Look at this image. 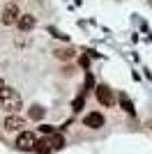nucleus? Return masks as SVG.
Returning <instances> with one entry per match:
<instances>
[{"label": "nucleus", "instance_id": "nucleus-8", "mask_svg": "<svg viewBox=\"0 0 152 154\" xmlns=\"http://www.w3.org/2000/svg\"><path fill=\"white\" fill-rule=\"evenodd\" d=\"M53 55H55L58 60H62V62H69V60H74L76 51H74V48H55Z\"/></svg>", "mask_w": 152, "mask_h": 154}, {"label": "nucleus", "instance_id": "nucleus-9", "mask_svg": "<svg viewBox=\"0 0 152 154\" xmlns=\"http://www.w3.org/2000/svg\"><path fill=\"white\" fill-rule=\"evenodd\" d=\"M35 152H37V154H51L53 149H51L49 140H46V138H42V140H37V143H35Z\"/></svg>", "mask_w": 152, "mask_h": 154}, {"label": "nucleus", "instance_id": "nucleus-5", "mask_svg": "<svg viewBox=\"0 0 152 154\" xmlns=\"http://www.w3.org/2000/svg\"><path fill=\"white\" fill-rule=\"evenodd\" d=\"M2 129H5V131H21V129H23V117H19V115H9V117H5Z\"/></svg>", "mask_w": 152, "mask_h": 154}, {"label": "nucleus", "instance_id": "nucleus-13", "mask_svg": "<svg viewBox=\"0 0 152 154\" xmlns=\"http://www.w3.org/2000/svg\"><path fill=\"white\" fill-rule=\"evenodd\" d=\"M39 131H42V134H46V136H53V134H55V127H53V124H42V127H39Z\"/></svg>", "mask_w": 152, "mask_h": 154}, {"label": "nucleus", "instance_id": "nucleus-4", "mask_svg": "<svg viewBox=\"0 0 152 154\" xmlns=\"http://www.w3.org/2000/svg\"><path fill=\"white\" fill-rule=\"evenodd\" d=\"M19 16H21V12H19L16 5H7L5 9H2V23H5V26H14V23L19 21Z\"/></svg>", "mask_w": 152, "mask_h": 154}, {"label": "nucleus", "instance_id": "nucleus-14", "mask_svg": "<svg viewBox=\"0 0 152 154\" xmlns=\"http://www.w3.org/2000/svg\"><path fill=\"white\" fill-rule=\"evenodd\" d=\"M81 108H83V97H78L74 101V110H81Z\"/></svg>", "mask_w": 152, "mask_h": 154}, {"label": "nucleus", "instance_id": "nucleus-6", "mask_svg": "<svg viewBox=\"0 0 152 154\" xmlns=\"http://www.w3.org/2000/svg\"><path fill=\"white\" fill-rule=\"evenodd\" d=\"M83 124L90 129H99L104 127V115H99V113H88V115L83 117Z\"/></svg>", "mask_w": 152, "mask_h": 154}, {"label": "nucleus", "instance_id": "nucleus-10", "mask_svg": "<svg viewBox=\"0 0 152 154\" xmlns=\"http://www.w3.org/2000/svg\"><path fill=\"white\" fill-rule=\"evenodd\" d=\"M49 145H51V149H62L65 147V138L60 134H53L49 138Z\"/></svg>", "mask_w": 152, "mask_h": 154}, {"label": "nucleus", "instance_id": "nucleus-15", "mask_svg": "<svg viewBox=\"0 0 152 154\" xmlns=\"http://www.w3.org/2000/svg\"><path fill=\"white\" fill-rule=\"evenodd\" d=\"M0 90H5V81L2 78H0Z\"/></svg>", "mask_w": 152, "mask_h": 154}, {"label": "nucleus", "instance_id": "nucleus-11", "mask_svg": "<svg viewBox=\"0 0 152 154\" xmlns=\"http://www.w3.org/2000/svg\"><path fill=\"white\" fill-rule=\"evenodd\" d=\"M120 106H122V110H125V113L134 115V103L129 101V97H127V94H120Z\"/></svg>", "mask_w": 152, "mask_h": 154}, {"label": "nucleus", "instance_id": "nucleus-12", "mask_svg": "<svg viewBox=\"0 0 152 154\" xmlns=\"http://www.w3.org/2000/svg\"><path fill=\"white\" fill-rule=\"evenodd\" d=\"M44 113H46V110L42 108V106H32L28 115H30V120H42V117H44Z\"/></svg>", "mask_w": 152, "mask_h": 154}, {"label": "nucleus", "instance_id": "nucleus-7", "mask_svg": "<svg viewBox=\"0 0 152 154\" xmlns=\"http://www.w3.org/2000/svg\"><path fill=\"white\" fill-rule=\"evenodd\" d=\"M16 26H19V30H21V32L32 30V28H35V16H32V14H21L19 21H16Z\"/></svg>", "mask_w": 152, "mask_h": 154}, {"label": "nucleus", "instance_id": "nucleus-3", "mask_svg": "<svg viewBox=\"0 0 152 154\" xmlns=\"http://www.w3.org/2000/svg\"><path fill=\"white\" fill-rule=\"evenodd\" d=\"M35 143H37L35 134H30V131H21L19 138H16V147L23 149V152H30V149H35Z\"/></svg>", "mask_w": 152, "mask_h": 154}, {"label": "nucleus", "instance_id": "nucleus-1", "mask_svg": "<svg viewBox=\"0 0 152 154\" xmlns=\"http://www.w3.org/2000/svg\"><path fill=\"white\" fill-rule=\"evenodd\" d=\"M0 108L9 110V113H16L21 108V94L16 90H12V88L0 90Z\"/></svg>", "mask_w": 152, "mask_h": 154}, {"label": "nucleus", "instance_id": "nucleus-2", "mask_svg": "<svg viewBox=\"0 0 152 154\" xmlns=\"http://www.w3.org/2000/svg\"><path fill=\"white\" fill-rule=\"evenodd\" d=\"M95 94H97V101L101 106H113L115 103V97H113V90L108 85H97L95 88Z\"/></svg>", "mask_w": 152, "mask_h": 154}]
</instances>
